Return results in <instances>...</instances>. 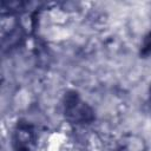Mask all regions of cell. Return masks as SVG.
Segmentation results:
<instances>
[{"mask_svg": "<svg viewBox=\"0 0 151 151\" xmlns=\"http://www.w3.org/2000/svg\"><path fill=\"white\" fill-rule=\"evenodd\" d=\"M64 107L65 114L73 123H88L93 118L90 107L76 93H71L65 97Z\"/></svg>", "mask_w": 151, "mask_h": 151, "instance_id": "1", "label": "cell"}, {"mask_svg": "<svg viewBox=\"0 0 151 151\" xmlns=\"http://www.w3.org/2000/svg\"><path fill=\"white\" fill-rule=\"evenodd\" d=\"M140 54L143 57H150L151 55V31L144 37V39L142 41Z\"/></svg>", "mask_w": 151, "mask_h": 151, "instance_id": "2", "label": "cell"}, {"mask_svg": "<svg viewBox=\"0 0 151 151\" xmlns=\"http://www.w3.org/2000/svg\"><path fill=\"white\" fill-rule=\"evenodd\" d=\"M149 101L151 104V85H150V88H149Z\"/></svg>", "mask_w": 151, "mask_h": 151, "instance_id": "3", "label": "cell"}]
</instances>
